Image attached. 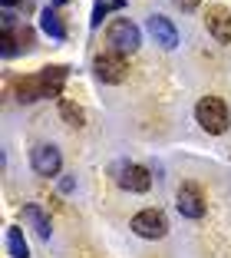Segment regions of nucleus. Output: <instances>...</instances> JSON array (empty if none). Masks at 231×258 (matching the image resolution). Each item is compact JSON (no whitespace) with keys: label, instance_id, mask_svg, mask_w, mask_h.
I'll use <instances>...</instances> for the list:
<instances>
[{"label":"nucleus","instance_id":"nucleus-1","mask_svg":"<svg viewBox=\"0 0 231 258\" xmlns=\"http://www.w3.org/2000/svg\"><path fill=\"white\" fill-rule=\"evenodd\" d=\"M66 83V67H43L33 76H20L17 80V99L20 103H33V99H56Z\"/></svg>","mask_w":231,"mask_h":258},{"label":"nucleus","instance_id":"nucleus-2","mask_svg":"<svg viewBox=\"0 0 231 258\" xmlns=\"http://www.w3.org/2000/svg\"><path fill=\"white\" fill-rule=\"evenodd\" d=\"M195 119L201 122L205 133L221 136L224 129H228V122H231V113H228V106H224V99L205 96V99H198V106H195Z\"/></svg>","mask_w":231,"mask_h":258},{"label":"nucleus","instance_id":"nucleus-3","mask_svg":"<svg viewBox=\"0 0 231 258\" xmlns=\"http://www.w3.org/2000/svg\"><path fill=\"white\" fill-rule=\"evenodd\" d=\"M106 40H109V46L116 50V53H135L142 43L139 37V27H135L132 20H126V17H119V20H112L109 23V30H106Z\"/></svg>","mask_w":231,"mask_h":258},{"label":"nucleus","instance_id":"nucleus-4","mask_svg":"<svg viewBox=\"0 0 231 258\" xmlns=\"http://www.w3.org/2000/svg\"><path fill=\"white\" fill-rule=\"evenodd\" d=\"M132 232L139 238H162L169 232V222L159 209H142V212L132 215Z\"/></svg>","mask_w":231,"mask_h":258},{"label":"nucleus","instance_id":"nucleus-5","mask_svg":"<svg viewBox=\"0 0 231 258\" xmlns=\"http://www.w3.org/2000/svg\"><path fill=\"white\" fill-rule=\"evenodd\" d=\"M93 70H96V76L103 80V83H119V80H126V56L116 53V50H109V53H99L96 60H93Z\"/></svg>","mask_w":231,"mask_h":258},{"label":"nucleus","instance_id":"nucleus-6","mask_svg":"<svg viewBox=\"0 0 231 258\" xmlns=\"http://www.w3.org/2000/svg\"><path fill=\"white\" fill-rule=\"evenodd\" d=\"M175 205H179V212L188 215V219H201V215H205V196H201V189L195 182H182L179 185Z\"/></svg>","mask_w":231,"mask_h":258},{"label":"nucleus","instance_id":"nucleus-7","mask_svg":"<svg viewBox=\"0 0 231 258\" xmlns=\"http://www.w3.org/2000/svg\"><path fill=\"white\" fill-rule=\"evenodd\" d=\"M205 23H208V33L218 43H231V10L215 4V7L205 10Z\"/></svg>","mask_w":231,"mask_h":258},{"label":"nucleus","instance_id":"nucleus-8","mask_svg":"<svg viewBox=\"0 0 231 258\" xmlns=\"http://www.w3.org/2000/svg\"><path fill=\"white\" fill-rule=\"evenodd\" d=\"M119 185L129 192H149L152 185V175L145 166H135V162H129V166H119Z\"/></svg>","mask_w":231,"mask_h":258},{"label":"nucleus","instance_id":"nucleus-9","mask_svg":"<svg viewBox=\"0 0 231 258\" xmlns=\"http://www.w3.org/2000/svg\"><path fill=\"white\" fill-rule=\"evenodd\" d=\"M63 166V156L56 146H37L33 149V169H37V175H56Z\"/></svg>","mask_w":231,"mask_h":258},{"label":"nucleus","instance_id":"nucleus-10","mask_svg":"<svg viewBox=\"0 0 231 258\" xmlns=\"http://www.w3.org/2000/svg\"><path fill=\"white\" fill-rule=\"evenodd\" d=\"M149 33L156 37V43H162L165 50H175L179 46V30L172 27V20L169 17H149Z\"/></svg>","mask_w":231,"mask_h":258},{"label":"nucleus","instance_id":"nucleus-11","mask_svg":"<svg viewBox=\"0 0 231 258\" xmlns=\"http://www.w3.org/2000/svg\"><path fill=\"white\" fill-rule=\"evenodd\" d=\"M23 219L33 225V232H37L40 238H50V232H53L50 228V215H46L40 205H23Z\"/></svg>","mask_w":231,"mask_h":258},{"label":"nucleus","instance_id":"nucleus-12","mask_svg":"<svg viewBox=\"0 0 231 258\" xmlns=\"http://www.w3.org/2000/svg\"><path fill=\"white\" fill-rule=\"evenodd\" d=\"M40 27H43V33H50L53 40H66V27H63L60 14L53 7H43V14H40Z\"/></svg>","mask_w":231,"mask_h":258},{"label":"nucleus","instance_id":"nucleus-13","mask_svg":"<svg viewBox=\"0 0 231 258\" xmlns=\"http://www.w3.org/2000/svg\"><path fill=\"white\" fill-rule=\"evenodd\" d=\"M7 248L14 258H30V248H27V238L20 228H7Z\"/></svg>","mask_w":231,"mask_h":258},{"label":"nucleus","instance_id":"nucleus-14","mask_svg":"<svg viewBox=\"0 0 231 258\" xmlns=\"http://www.w3.org/2000/svg\"><path fill=\"white\" fill-rule=\"evenodd\" d=\"M60 116L69 122V126H83V119H86V113H83L76 103H69V99H63V103H60Z\"/></svg>","mask_w":231,"mask_h":258},{"label":"nucleus","instance_id":"nucleus-15","mask_svg":"<svg viewBox=\"0 0 231 258\" xmlns=\"http://www.w3.org/2000/svg\"><path fill=\"white\" fill-rule=\"evenodd\" d=\"M122 7H126V0H99V4H96V10H93V27H99V23H103V17L106 14H109V10H122Z\"/></svg>","mask_w":231,"mask_h":258},{"label":"nucleus","instance_id":"nucleus-16","mask_svg":"<svg viewBox=\"0 0 231 258\" xmlns=\"http://www.w3.org/2000/svg\"><path fill=\"white\" fill-rule=\"evenodd\" d=\"M17 46H20V50H30L33 46V30L30 27H20V30H17Z\"/></svg>","mask_w":231,"mask_h":258},{"label":"nucleus","instance_id":"nucleus-17","mask_svg":"<svg viewBox=\"0 0 231 258\" xmlns=\"http://www.w3.org/2000/svg\"><path fill=\"white\" fill-rule=\"evenodd\" d=\"M175 4H179L182 10H195V7H198V4H201V0H175Z\"/></svg>","mask_w":231,"mask_h":258},{"label":"nucleus","instance_id":"nucleus-18","mask_svg":"<svg viewBox=\"0 0 231 258\" xmlns=\"http://www.w3.org/2000/svg\"><path fill=\"white\" fill-rule=\"evenodd\" d=\"M0 4H4V7L10 10V7H17V4H20V0H0Z\"/></svg>","mask_w":231,"mask_h":258},{"label":"nucleus","instance_id":"nucleus-19","mask_svg":"<svg viewBox=\"0 0 231 258\" xmlns=\"http://www.w3.org/2000/svg\"><path fill=\"white\" fill-rule=\"evenodd\" d=\"M53 4H69V0H53Z\"/></svg>","mask_w":231,"mask_h":258}]
</instances>
